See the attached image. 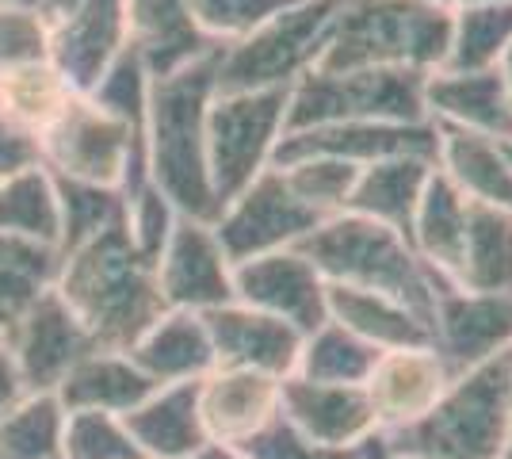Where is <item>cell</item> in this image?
I'll list each match as a JSON object with an SVG mask.
<instances>
[{"mask_svg": "<svg viewBox=\"0 0 512 459\" xmlns=\"http://www.w3.org/2000/svg\"><path fill=\"white\" fill-rule=\"evenodd\" d=\"M463 291H512V211L470 203L455 284Z\"/></svg>", "mask_w": 512, "mask_h": 459, "instance_id": "obj_30", "label": "cell"}, {"mask_svg": "<svg viewBox=\"0 0 512 459\" xmlns=\"http://www.w3.org/2000/svg\"><path fill=\"white\" fill-rule=\"evenodd\" d=\"M20 398H23V383H20V372H16V360H12L8 345H0V414L12 410Z\"/></svg>", "mask_w": 512, "mask_h": 459, "instance_id": "obj_45", "label": "cell"}, {"mask_svg": "<svg viewBox=\"0 0 512 459\" xmlns=\"http://www.w3.org/2000/svg\"><path fill=\"white\" fill-rule=\"evenodd\" d=\"M123 199H127V234L134 241V249L150 264H157L161 249H165V241L172 234V222L180 219V215L172 211V203L153 184H146L134 196H123Z\"/></svg>", "mask_w": 512, "mask_h": 459, "instance_id": "obj_43", "label": "cell"}, {"mask_svg": "<svg viewBox=\"0 0 512 459\" xmlns=\"http://www.w3.org/2000/svg\"><path fill=\"white\" fill-rule=\"evenodd\" d=\"M0 230L50 245V249L62 245L58 188H54V176L46 173L43 165L0 180Z\"/></svg>", "mask_w": 512, "mask_h": 459, "instance_id": "obj_31", "label": "cell"}, {"mask_svg": "<svg viewBox=\"0 0 512 459\" xmlns=\"http://www.w3.org/2000/svg\"><path fill=\"white\" fill-rule=\"evenodd\" d=\"M241 452L249 459H379V440L371 448H321L276 414L256 437L241 444Z\"/></svg>", "mask_w": 512, "mask_h": 459, "instance_id": "obj_42", "label": "cell"}, {"mask_svg": "<svg viewBox=\"0 0 512 459\" xmlns=\"http://www.w3.org/2000/svg\"><path fill=\"white\" fill-rule=\"evenodd\" d=\"M425 111L428 123L482 134L493 142H512V108L501 69H478V73L436 69V73H428Z\"/></svg>", "mask_w": 512, "mask_h": 459, "instance_id": "obj_21", "label": "cell"}, {"mask_svg": "<svg viewBox=\"0 0 512 459\" xmlns=\"http://www.w3.org/2000/svg\"><path fill=\"white\" fill-rule=\"evenodd\" d=\"M157 291L169 310L207 314L214 306L234 303V264L214 238V226L176 219L172 234L153 264Z\"/></svg>", "mask_w": 512, "mask_h": 459, "instance_id": "obj_12", "label": "cell"}, {"mask_svg": "<svg viewBox=\"0 0 512 459\" xmlns=\"http://www.w3.org/2000/svg\"><path fill=\"white\" fill-rule=\"evenodd\" d=\"M153 391H157V383L130 360L127 352L92 349L85 360H77L69 368V375L58 383L54 398L62 402L65 414L96 410V414L127 417Z\"/></svg>", "mask_w": 512, "mask_h": 459, "instance_id": "obj_24", "label": "cell"}, {"mask_svg": "<svg viewBox=\"0 0 512 459\" xmlns=\"http://www.w3.org/2000/svg\"><path fill=\"white\" fill-rule=\"evenodd\" d=\"M451 12L436 0H341L314 69H444Z\"/></svg>", "mask_w": 512, "mask_h": 459, "instance_id": "obj_4", "label": "cell"}, {"mask_svg": "<svg viewBox=\"0 0 512 459\" xmlns=\"http://www.w3.org/2000/svg\"><path fill=\"white\" fill-rule=\"evenodd\" d=\"M123 425L146 459H195L211 444L199 417V383L157 387L123 417Z\"/></svg>", "mask_w": 512, "mask_h": 459, "instance_id": "obj_23", "label": "cell"}, {"mask_svg": "<svg viewBox=\"0 0 512 459\" xmlns=\"http://www.w3.org/2000/svg\"><path fill=\"white\" fill-rule=\"evenodd\" d=\"M39 4H43V12L50 16V20H58V16H65L69 8H77L81 0H39Z\"/></svg>", "mask_w": 512, "mask_h": 459, "instance_id": "obj_48", "label": "cell"}, {"mask_svg": "<svg viewBox=\"0 0 512 459\" xmlns=\"http://www.w3.org/2000/svg\"><path fill=\"white\" fill-rule=\"evenodd\" d=\"M195 459H249V456L241 448H234V444H207Z\"/></svg>", "mask_w": 512, "mask_h": 459, "instance_id": "obj_46", "label": "cell"}, {"mask_svg": "<svg viewBox=\"0 0 512 459\" xmlns=\"http://www.w3.org/2000/svg\"><path fill=\"white\" fill-rule=\"evenodd\" d=\"M54 291L92 333L96 349L130 352L138 337L169 310L153 264L134 249L127 222L65 253Z\"/></svg>", "mask_w": 512, "mask_h": 459, "instance_id": "obj_2", "label": "cell"}, {"mask_svg": "<svg viewBox=\"0 0 512 459\" xmlns=\"http://www.w3.org/2000/svg\"><path fill=\"white\" fill-rule=\"evenodd\" d=\"M0 4H27V8H43L39 0H0Z\"/></svg>", "mask_w": 512, "mask_h": 459, "instance_id": "obj_51", "label": "cell"}, {"mask_svg": "<svg viewBox=\"0 0 512 459\" xmlns=\"http://www.w3.org/2000/svg\"><path fill=\"white\" fill-rule=\"evenodd\" d=\"M39 153L46 173L65 180L119 188L123 196H134L150 184L146 138L123 127L104 108H96L88 96H73L69 108L39 134Z\"/></svg>", "mask_w": 512, "mask_h": 459, "instance_id": "obj_7", "label": "cell"}, {"mask_svg": "<svg viewBox=\"0 0 512 459\" xmlns=\"http://www.w3.org/2000/svg\"><path fill=\"white\" fill-rule=\"evenodd\" d=\"M279 383L245 368H214L199 379V417L211 444L241 448L279 414Z\"/></svg>", "mask_w": 512, "mask_h": 459, "instance_id": "obj_20", "label": "cell"}, {"mask_svg": "<svg viewBox=\"0 0 512 459\" xmlns=\"http://www.w3.org/2000/svg\"><path fill=\"white\" fill-rule=\"evenodd\" d=\"M62 272V253L39 241L16 238L0 230V299L12 310H27Z\"/></svg>", "mask_w": 512, "mask_h": 459, "instance_id": "obj_37", "label": "cell"}, {"mask_svg": "<svg viewBox=\"0 0 512 459\" xmlns=\"http://www.w3.org/2000/svg\"><path fill=\"white\" fill-rule=\"evenodd\" d=\"M505 150H509V161H512V142H505Z\"/></svg>", "mask_w": 512, "mask_h": 459, "instance_id": "obj_54", "label": "cell"}, {"mask_svg": "<svg viewBox=\"0 0 512 459\" xmlns=\"http://www.w3.org/2000/svg\"><path fill=\"white\" fill-rule=\"evenodd\" d=\"M318 222V215L295 199L279 169H264L241 196L222 207L214 238L230 264H245L279 249H295L310 230H318Z\"/></svg>", "mask_w": 512, "mask_h": 459, "instance_id": "obj_10", "label": "cell"}, {"mask_svg": "<svg viewBox=\"0 0 512 459\" xmlns=\"http://www.w3.org/2000/svg\"><path fill=\"white\" fill-rule=\"evenodd\" d=\"M497 69H501V81H505V92H509V108H512V46L505 50V58L497 62Z\"/></svg>", "mask_w": 512, "mask_h": 459, "instance_id": "obj_50", "label": "cell"}, {"mask_svg": "<svg viewBox=\"0 0 512 459\" xmlns=\"http://www.w3.org/2000/svg\"><path fill=\"white\" fill-rule=\"evenodd\" d=\"M4 345L16 360L23 394H54L69 368L96 349L92 333L81 326V318L65 306L54 287L23 310Z\"/></svg>", "mask_w": 512, "mask_h": 459, "instance_id": "obj_11", "label": "cell"}, {"mask_svg": "<svg viewBox=\"0 0 512 459\" xmlns=\"http://www.w3.org/2000/svg\"><path fill=\"white\" fill-rule=\"evenodd\" d=\"M127 356L157 387L199 383L207 372H214L211 333L203 326V314L192 310H165Z\"/></svg>", "mask_w": 512, "mask_h": 459, "instance_id": "obj_25", "label": "cell"}, {"mask_svg": "<svg viewBox=\"0 0 512 459\" xmlns=\"http://www.w3.org/2000/svg\"><path fill=\"white\" fill-rule=\"evenodd\" d=\"M65 410L54 394H23L0 414V459H62Z\"/></svg>", "mask_w": 512, "mask_h": 459, "instance_id": "obj_35", "label": "cell"}, {"mask_svg": "<svg viewBox=\"0 0 512 459\" xmlns=\"http://www.w3.org/2000/svg\"><path fill=\"white\" fill-rule=\"evenodd\" d=\"M287 96L291 88L214 92L207 111V173L218 207L272 169L279 138L287 131Z\"/></svg>", "mask_w": 512, "mask_h": 459, "instance_id": "obj_9", "label": "cell"}, {"mask_svg": "<svg viewBox=\"0 0 512 459\" xmlns=\"http://www.w3.org/2000/svg\"><path fill=\"white\" fill-rule=\"evenodd\" d=\"M295 249L318 268L329 287L390 295L413 314H421L432 329V306L444 284L421 264L409 238L398 230L344 211L318 222V230H310Z\"/></svg>", "mask_w": 512, "mask_h": 459, "instance_id": "obj_5", "label": "cell"}, {"mask_svg": "<svg viewBox=\"0 0 512 459\" xmlns=\"http://www.w3.org/2000/svg\"><path fill=\"white\" fill-rule=\"evenodd\" d=\"M50 54V16L27 4H0V73L46 62Z\"/></svg>", "mask_w": 512, "mask_h": 459, "instance_id": "obj_41", "label": "cell"}, {"mask_svg": "<svg viewBox=\"0 0 512 459\" xmlns=\"http://www.w3.org/2000/svg\"><path fill=\"white\" fill-rule=\"evenodd\" d=\"M432 169H436V161H428V157H386V161L367 165L360 169V180L352 188L348 215L390 226L402 238H409V226H413Z\"/></svg>", "mask_w": 512, "mask_h": 459, "instance_id": "obj_28", "label": "cell"}, {"mask_svg": "<svg viewBox=\"0 0 512 459\" xmlns=\"http://www.w3.org/2000/svg\"><path fill=\"white\" fill-rule=\"evenodd\" d=\"M512 444V349L459 372L421 421L379 437L383 456L497 459Z\"/></svg>", "mask_w": 512, "mask_h": 459, "instance_id": "obj_3", "label": "cell"}, {"mask_svg": "<svg viewBox=\"0 0 512 459\" xmlns=\"http://www.w3.org/2000/svg\"><path fill=\"white\" fill-rule=\"evenodd\" d=\"M127 46V0H81L65 16L50 20L46 62L77 96H88Z\"/></svg>", "mask_w": 512, "mask_h": 459, "instance_id": "obj_13", "label": "cell"}, {"mask_svg": "<svg viewBox=\"0 0 512 459\" xmlns=\"http://www.w3.org/2000/svg\"><path fill=\"white\" fill-rule=\"evenodd\" d=\"M62 459H146V456L130 440L123 417L81 410V414H65Z\"/></svg>", "mask_w": 512, "mask_h": 459, "instance_id": "obj_39", "label": "cell"}, {"mask_svg": "<svg viewBox=\"0 0 512 459\" xmlns=\"http://www.w3.org/2000/svg\"><path fill=\"white\" fill-rule=\"evenodd\" d=\"M299 157H333L356 169H367L386 157H428L436 161V127L432 123H329L287 131L279 138L272 165Z\"/></svg>", "mask_w": 512, "mask_h": 459, "instance_id": "obj_16", "label": "cell"}, {"mask_svg": "<svg viewBox=\"0 0 512 459\" xmlns=\"http://www.w3.org/2000/svg\"><path fill=\"white\" fill-rule=\"evenodd\" d=\"M383 352L371 349L356 333H348L337 322H321L302 337V352L295 375L310 383H337V387H363Z\"/></svg>", "mask_w": 512, "mask_h": 459, "instance_id": "obj_32", "label": "cell"}, {"mask_svg": "<svg viewBox=\"0 0 512 459\" xmlns=\"http://www.w3.org/2000/svg\"><path fill=\"white\" fill-rule=\"evenodd\" d=\"M455 375L459 372H451V364L432 345L383 352L371 379L363 383L379 421V437L421 421L436 406V398L451 387Z\"/></svg>", "mask_w": 512, "mask_h": 459, "instance_id": "obj_19", "label": "cell"}, {"mask_svg": "<svg viewBox=\"0 0 512 459\" xmlns=\"http://www.w3.org/2000/svg\"><path fill=\"white\" fill-rule=\"evenodd\" d=\"M218 50L169 77L150 81L146 111V173L180 219L214 226L222 207L207 173V111L214 100Z\"/></svg>", "mask_w": 512, "mask_h": 459, "instance_id": "obj_1", "label": "cell"}, {"mask_svg": "<svg viewBox=\"0 0 512 459\" xmlns=\"http://www.w3.org/2000/svg\"><path fill=\"white\" fill-rule=\"evenodd\" d=\"M127 35L150 81L169 77L218 50L199 31L188 0H127Z\"/></svg>", "mask_w": 512, "mask_h": 459, "instance_id": "obj_22", "label": "cell"}, {"mask_svg": "<svg viewBox=\"0 0 512 459\" xmlns=\"http://www.w3.org/2000/svg\"><path fill=\"white\" fill-rule=\"evenodd\" d=\"M379 459H406V456H383V452H379Z\"/></svg>", "mask_w": 512, "mask_h": 459, "instance_id": "obj_53", "label": "cell"}, {"mask_svg": "<svg viewBox=\"0 0 512 459\" xmlns=\"http://www.w3.org/2000/svg\"><path fill=\"white\" fill-rule=\"evenodd\" d=\"M272 169L283 173V180H287V188L295 192V199L306 203L321 222L348 211L352 188H356V180H360V169H356V165L333 161V157H299V161L272 165Z\"/></svg>", "mask_w": 512, "mask_h": 459, "instance_id": "obj_38", "label": "cell"}, {"mask_svg": "<svg viewBox=\"0 0 512 459\" xmlns=\"http://www.w3.org/2000/svg\"><path fill=\"white\" fill-rule=\"evenodd\" d=\"M54 188H58V207H62V245H58L62 257L81 249L85 241L100 238L111 226L127 222V199L119 188H96V184L65 180V176H54Z\"/></svg>", "mask_w": 512, "mask_h": 459, "instance_id": "obj_36", "label": "cell"}, {"mask_svg": "<svg viewBox=\"0 0 512 459\" xmlns=\"http://www.w3.org/2000/svg\"><path fill=\"white\" fill-rule=\"evenodd\" d=\"M203 326L211 333L214 368H245V372L272 375V379L295 375L302 352V333L295 326L237 303V299L207 310Z\"/></svg>", "mask_w": 512, "mask_h": 459, "instance_id": "obj_18", "label": "cell"}, {"mask_svg": "<svg viewBox=\"0 0 512 459\" xmlns=\"http://www.w3.org/2000/svg\"><path fill=\"white\" fill-rule=\"evenodd\" d=\"M432 349L451 372H470L512 349V291L440 287L432 306Z\"/></svg>", "mask_w": 512, "mask_h": 459, "instance_id": "obj_14", "label": "cell"}, {"mask_svg": "<svg viewBox=\"0 0 512 459\" xmlns=\"http://www.w3.org/2000/svg\"><path fill=\"white\" fill-rule=\"evenodd\" d=\"M16 322H20V310H12V306L0 299V345L12 337V329H16Z\"/></svg>", "mask_w": 512, "mask_h": 459, "instance_id": "obj_47", "label": "cell"}, {"mask_svg": "<svg viewBox=\"0 0 512 459\" xmlns=\"http://www.w3.org/2000/svg\"><path fill=\"white\" fill-rule=\"evenodd\" d=\"M425 81L428 73L417 69H310L291 85L287 131L329 123H428Z\"/></svg>", "mask_w": 512, "mask_h": 459, "instance_id": "obj_6", "label": "cell"}, {"mask_svg": "<svg viewBox=\"0 0 512 459\" xmlns=\"http://www.w3.org/2000/svg\"><path fill=\"white\" fill-rule=\"evenodd\" d=\"M512 46V4H478L451 12V39L444 69L451 73H478L497 69Z\"/></svg>", "mask_w": 512, "mask_h": 459, "instance_id": "obj_34", "label": "cell"}, {"mask_svg": "<svg viewBox=\"0 0 512 459\" xmlns=\"http://www.w3.org/2000/svg\"><path fill=\"white\" fill-rule=\"evenodd\" d=\"M199 31L214 46H230L245 35H253L260 23L295 8L302 0H188Z\"/></svg>", "mask_w": 512, "mask_h": 459, "instance_id": "obj_40", "label": "cell"}, {"mask_svg": "<svg viewBox=\"0 0 512 459\" xmlns=\"http://www.w3.org/2000/svg\"><path fill=\"white\" fill-rule=\"evenodd\" d=\"M337 8L341 0H302L268 23H260L253 35L218 46L214 92L291 88L302 73L318 66Z\"/></svg>", "mask_w": 512, "mask_h": 459, "instance_id": "obj_8", "label": "cell"}, {"mask_svg": "<svg viewBox=\"0 0 512 459\" xmlns=\"http://www.w3.org/2000/svg\"><path fill=\"white\" fill-rule=\"evenodd\" d=\"M234 299L295 326L302 337L329 318V284L299 249L234 264Z\"/></svg>", "mask_w": 512, "mask_h": 459, "instance_id": "obj_15", "label": "cell"}, {"mask_svg": "<svg viewBox=\"0 0 512 459\" xmlns=\"http://www.w3.org/2000/svg\"><path fill=\"white\" fill-rule=\"evenodd\" d=\"M432 127H436V169L463 192V199L512 211V161L505 142L440 127V123Z\"/></svg>", "mask_w": 512, "mask_h": 459, "instance_id": "obj_26", "label": "cell"}, {"mask_svg": "<svg viewBox=\"0 0 512 459\" xmlns=\"http://www.w3.org/2000/svg\"><path fill=\"white\" fill-rule=\"evenodd\" d=\"M35 165H43L39 138L20 131L16 123H8V119L0 115V180L23 173V169H35Z\"/></svg>", "mask_w": 512, "mask_h": 459, "instance_id": "obj_44", "label": "cell"}, {"mask_svg": "<svg viewBox=\"0 0 512 459\" xmlns=\"http://www.w3.org/2000/svg\"><path fill=\"white\" fill-rule=\"evenodd\" d=\"M329 322L344 326L367 341L371 349H421L432 345V329L421 314H413L390 295L379 291H356V287H329Z\"/></svg>", "mask_w": 512, "mask_h": 459, "instance_id": "obj_29", "label": "cell"}, {"mask_svg": "<svg viewBox=\"0 0 512 459\" xmlns=\"http://www.w3.org/2000/svg\"><path fill=\"white\" fill-rule=\"evenodd\" d=\"M279 417L321 448H371L379 440V421L363 387L283 379L279 383Z\"/></svg>", "mask_w": 512, "mask_h": 459, "instance_id": "obj_17", "label": "cell"}, {"mask_svg": "<svg viewBox=\"0 0 512 459\" xmlns=\"http://www.w3.org/2000/svg\"><path fill=\"white\" fill-rule=\"evenodd\" d=\"M467 215L470 203L463 199V192L440 169H432L425 196L417 203L413 226H409V245L444 287L455 284V272H459V253H463V238H467Z\"/></svg>", "mask_w": 512, "mask_h": 459, "instance_id": "obj_27", "label": "cell"}, {"mask_svg": "<svg viewBox=\"0 0 512 459\" xmlns=\"http://www.w3.org/2000/svg\"><path fill=\"white\" fill-rule=\"evenodd\" d=\"M497 459H512V444H509V448H505V452H501Z\"/></svg>", "mask_w": 512, "mask_h": 459, "instance_id": "obj_52", "label": "cell"}, {"mask_svg": "<svg viewBox=\"0 0 512 459\" xmlns=\"http://www.w3.org/2000/svg\"><path fill=\"white\" fill-rule=\"evenodd\" d=\"M440 8L448 12H459V8H478V4H512V0H436Z\"/></svg>", "mask_w": 512, "mask_h": 459, "instance_id": "obj_49", "label": "cell"}, {"mask_svg": "<svg viewBox=\"0 0 512 459\" xmlns=\"http://www.w3.org/2000/svg\"><path fill=\"white\" fill-rule=\"evenodd\" d=\"M77 92L58 77V69L50 62H35V66L4 69L0 73V115L8 123H16L20 131L39 134L69 108Z\"/></svg>", "mask_w": 512, "mask_h": 459, "instance_id": "obj_33", "label": "cell"}]
</instances>
